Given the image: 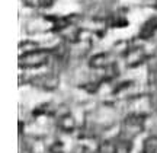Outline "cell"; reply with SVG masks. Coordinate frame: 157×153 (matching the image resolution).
Segmentation results:
<instances>
[{"label":"cell","instance_id":"cell-4","mask_svg":"<svg viewBox=\"0 0 157 153\" xmlns=\"http://www.w3.org/2000/svg\"><path fill=\"white\" fill-rule=\"evenodd\" d=\"M34 83L39 88H44V89H48V91H52L58 86V79L52 74H44V76H38L36 79L34 80Z\"/></svg>","mask_w":157,"mask_h":153},{"label":"cell","instance_id":"cell-5","mask_svg":"<svg viewBox=\"0 0 157 153\" xmlns=\"http://www.w3.org/2000/svg\"><path fill=\"white\" fill-rule=\"evenodd\" d=\"M58 127L64 133H73L76 130V120L70 112L63 114L61 117L58 118Z\"/></svg>","mask_w":157,"mask_h":153},{"label":"cell","instance_id":"cell-11","mask_svg":"<svg viewBox=\"0 0 157 153\" xmlns=\"http://www.w3.org/2000/svg\"><path fill=\"white\" fill-rule=\"evenodd\" d=\"M51 153H64V143L63 142H54L50 147Z\"/></svg>","mask_w":157,"mask_h":153},{"label":"cell","instance_id":"cell-9","mask_svg":"<svg viewBox=\"0 0 157 153\" xmlns=\"http://www.w3.org/2000/svg\"><path fill=\"white\" fill-rule=\"evenodd\" d=\"M143 153H157V136H148L143 142Z\"/></svg>","mask_w":157,"mask_h":153},{"label":"cell","instance_id":"cell-8","mask_svg":"<svg viewBox=\"0 0 157 153\" xmlns=\"http://www.w3.org/2000/svg\"><path fill=\"white\" fill-rule=\"evenodd\" d=\"M131 150H132V143L128 137L115 140V153H131Z\"/></svg>","mask_w":157,"mask_h":153},{"label":"cell","instance_id":"cell-2","mask_svg":"<svg viewBox=\"0 0 157 153\" xmlns=\"http://www.w3.org/2000/svg\"><path fill=\"white\" fill-rule=\"evenodd\" d=\"M144 120H146V117L140 115V114H131V115H128L122 123V131L124 134H127L125 137L129 139V137H134L137 134H140L141 131L144 130Z\"/></svg>","mask_w":157,"mask_h":153},{"label":"cell","instance_id":"cell-10","mask_svg":"<svg viewBox=\"0 0 157 153\" xmlns=\"http://www.w3.org/2000/svg\"><path fill=\"white\" fill-rule=\"evenodd\" d=\"M99 152L101 153H115V140H105L99 144Z\"/></svg>","mask_w":157,"mask_h":153},{"label":"cell","instance_id":"cell-6","mask_svg":"<svg viewBox=\"0 0 157 153\" xmlns=\"http://www.w3.org/2000/svg\"><path fill=\"white\" fill-rule=\"evenodd\" d=\"M140 37L143 40H151L157 37V21L156 19H150L148 22L143 25L140 31Z\"/></svg>","mask_w":157,"mask_h":153},{"label":"cell","instance_id":"cell-12","mask_svg":"<svg viewBox=\"0 0 157 153\" xmlns=\"http://www.w3.org/2000/svg\"><path fill=\"white\" fill-rule=\"evenodd\" d=\"M56 0H39L38 2V6L39 7H50V6L54 5Z\"/></svg>","mask_w":157,"mask_h":153},{"label":"cell","instance_id":"cell-7","mask_svg":"<svg viewBox=\"0 0 157 153\" xmlns=\"http://www.w3.org/2000/svg\"><path fill=\"white\" fill-rule=\"evenodd\" d=\"M111 64V61H109V56H108L106 53H99V54H95V56L92 57L89 60V66L92 69H103L108 67Z\"/></svg>","mask_w":157,"mask_h":153},{"label":"cell","instance_id":"cell-3","mask_svg":"<svg viewBox=\"0 0 157 153\" xmlns=\"http://www.w3.org/2000/svg\"><path fill=\"white\" fill-rule=\"evenodd\" d=\"M146 60V53L143 48L140 47H135L131 50L127 51L125 54V61L128 64V67H135V66H140L141 63Z\"/></svg>","mask_w":157,"mask_h":153},{"label":"cell","instance_id":"cell-1","mask_svg":"<svg viewBox=\"0 0 157 153\" xmlns=\"http://www.w3.org/2000/svg\"><path fill=\"white\" fill-rule=\"evenodd\" d=\"M48 53L44 50H31V51H23L22 56L19 57V66L22 69H38L42 67L48 63Z\"/></svg>","mask_w":157,"mask_h":153}]
</instances>
